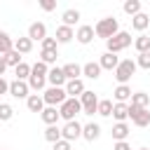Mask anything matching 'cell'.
<instances>
[{
	"label": "cell",
	"instance_id": "1",
	"mask_svg": "<svg viewBox=\"0 0 150 150\" xmlns=\"http://www.w3.org/2000/svg\"><path fill=\"white\" fill-rule=\"evenodd\" d=\"M94 33H96V38L110 40L112 35H117V33H120V23H117V19H115V16H105V19H101V21L94 26Z\"/></svg>",
	"mask_w": 150,
	"mask_h": 150
},
{
	"label": "cell",
	"instance_id": "2",
	"mask_svg": "<svg viewBox=\"0 0 150 150\" xmlns=\"http://www.w3.org/2000/svg\"><path fill=\"white\" fill-rule=\"evenodd\" d=\"M129 45H134V40H131V33H127V30H120L117 35H112L110 40H105V52H110V54H120V52H124Z\"/></svg>",
	"mask_w": 150,
	"mask_h": 150
},
{
	"label": "cell",
	"instance_id": "3",
	"mask_svg": "<svg viewBox=\"0 0 150 150\" xmlns=\"http://www.w3.org/2000/svg\"><path fill=\"white\" fill-rule=\"evenodd\" d=\"M136 61L134 59H122L120 61V66L112 70L115 73V80H117V84H129V80L134 77V73H136Z\"/></svg>",
	"mask_w": 150,
	"mask_h": 150
},
{
	"label": "cell",
	"instance_id": "4",
	"mask_svg": "<svg viewBox=\"0 0 150 150\" xmlns=\"http://www.w3.org/2000/svg\"><path fill=\"white\" fill-rule=\"evenodd\" d=\"M80 112H82V103H80V98H66V101L59 105V115H61L66 122H73Z\"/></svg>",
	"mask_w": 150,
	"mask_h": 150
},
{
	"label": "cell",
	"instance_id": "5",
	"mask_svg": "<svg viewBox=\"0 0 150 150\" xmlns=\"http://www.w3.org/2000/svg\"><path fill=\"white\" fill-rule=\"evenodd\" d=\"M42 98H45V105L59 108V105L68 98V94H66V89H63V87H47V89L42 91Z\"/></svg>",
	"mask_w": 150,
	"mask_h": 150
},
{
	"label": "cell",
	"instance_id": "6",
	"mask_svg": "<svg viewBox=\"0 0 150 150\" xmlns=\"http://www.w3.org/2000/svg\"><path fill=\"white\" fill-rule=\"evenodd\" d=\"M61 138H63V141H68V143H73V141H77V138H82V124H80L77 120L66 122V124L61 127Z\"/></svg>",
	"mask_w": 150,
	"mask_h": 150
},
{
	"label": "cell",
	"instance_id": "7",
	"mask_svg": "<svg viewBox=\"0 0 150 150\" xmlns=\"http://www.w3.org/2000/svg\"><path fill=\"white\" fill-rule=\"evenodd\" d=\"M129 120H131L136 127H148V124H150V110L129 103Z\"/></svg>",
	"mask_w": 150,
	"mask_h": 150
},
{
	"label": "cell",
	"instance_id": "8",
	"mask_svg": "<svg viewBox=\"0 0 150 150\" xmlns=\"http://www.w3.org/2000/svg\"><path fill=\"white\" fill-rule=\"evenodd\" d=\"M98 101H101V98H98L94 91H89V89H87V91L80 96L82 112H84V115H94V112H98Z\"/></svg>",
	"mask_w": 150,
	"mask_h": 150
},
{
	"label": "cell",
	"instance_id": "9",
	"mask_svg": "<svg viewBox=\"0 0 150 150\" xmlns=\"http://www.w3.org/2000/svg\"><path fill=\"white\" fill-rule=\"evenodd\" d=\"M9 96H14V98H28V96H30L28 82H23V80H12V82H9Z\"/></svg>",
	"mask_w": 150,
	"mask_h": 150
},
{
	"label": "cell",
	"instance_id": "10",
	"mask_svg": "<svg viewBox=\"0 0 150 150\" xmlns=\"http://www.w3.org/2000/svg\"><path fill=\"white\" fill-rule=\"evenodd\" d=\"M66 94H68V98H80L84 91H87V87H84V82H82V77L80 80H68L66 82Z\"/></svg>",
	"mask_w": 150,
	"mask_h": 150
},
{
	"label": "cell",
	"instance_id": "11",
	"mask_svg": "<svg viewBox=\"0 0 150 150\" xmlns=\"http://www.w3.org/2000/svg\"><path fill=\"white\" fill-rule=\"evenodd\" d=\"M28 38H30L33 42H35V40L42 42V40L47 38V26H45L42 21H33V23L28 26Z\"/></svg>",
	"mask_w": 150,
	"mask_h": 150
},
{
	"label": "cell",
	"instance_id": "12",
	"mask_svg": "<svg viewBox=\"0 0 150 150\" xmlns=\"http://www.w3.org/2000/svg\"><path fill=\"white\" fill-rule=\"evenodd\" d=\"M120 56L117 54H110V52H103L101 54V59H98V66H101V70H115L117 66H120Z\"/></svg>",
	"mask_w": 150,
	"mask_h": 150
},
{
	"label": "cell",
	"instance_id": "13",
	"mask_svg": "<svg viewBox=\"0 0 150 150\" xmlns=\"http://www.w3.org/2000/svg\"><path fill=\"white\" fill-rule=\"evenodd\" d=\"M47 82H49V87H66V75H63V68H49V73H47Z\"/></svg>",
	"mask_w": 150,
	"mask_h": 150
},
{
	"label": "cell",
	"instance_id": "14",
	"mask_svg": "<svg viewBox=\"0 0 150 150\" xmlns=\"http://www.w3.org/2000/svg\"><path fill=\"white\" fill-rule=\"evenodd\" d=\"M98 136H101V124H96V122H87V124H82V138H84V141L94 143Z\"/></svg>",
	"mask_w": 150,
	"mask_h": 150
},
{
	"label": "cell",
	"instance_id": "15",
	"mask_svg": "<svg viewBox=\"0 0 150 150\" xmlns=\"http://www.w3.org/2000/svg\"><path fill=\"white\" fill-rule=\"evenodd\" d=\"M94 35H96V33H94V26H87V23L75 30V38H77L80 45H89V42L94 40Z\"/></svg>",
	"mask_w": 150,
	"mask_h": 150
},
{
	"label": "cell",
	"instance_id": "16",
	"mask_svg": "<svg viewBox=\"0 0 150 150\" xmlns=\"http://www.w3.org/2000/svg\"><path fill=\"white\" fill-rule=\"evenodd\" d=\"M131 87L129 84H117L115 87V91H112V96H115V103H129L131 101Z\"/></svg>",
	"mask_w": 150,
	"mask_h": 150
},
{
	"label": "cell",
	"instance_id": "17",
	"mask_svg": "<svg viewBox=\"0 0 150 150\" xmlns=\"http://www.w3.org/2000/svg\"><path fill=\"white\" fill-rule=\"evenodd\" d=\"M26 108L30 110V112H42L47 105H45V98H42V94H30L28 98H26Z\"/></svg>",
	"mask_w": 150,
	"mask_h": 150
},
{
	"label": "cell",
	"instance_id": "18",
	"mask_svg": "<svg viewBox=\"0 0 150 150\" xmlns=\"http://www.w3.org/2000/svg\"><path fill=\"white\" fill-rule=\"evenodd\" d=\"M110 134H112V138H115V143H117V141H127V136L131 134V129H129L127 122H115L112 129H110Z\"/></svg>",
	"mask_w": 150,
	"mask_h": 150
},
{
	"label": "cell",
	"instance_id": "19",
	"mask_svg": "<svg viewBox=\"0 0 150 150\" xmlns=\"http://www.w3.org/2000/svg\"><path fill=\"white\" fill-rule=\"evenodd\" d=\"M54 38H56V42H59V45H68V42H70V40L75 38V30L61 23V26L56 28V35H54Z\"/></svg>",
	"mask_w": 150,
	"mask_h": 150
},
{
	"label": "cell",
	"instance_id": "20",
	"mask_svg": "<svg viewBox=\"0 0 150 150\" xmlns=\"http://www.w3.org/2000/svg\"><path fill=\"white\" fill-rule=\"evenodd\" d=\"M14 49V38L7 30H0V56H7Z\"/></svg>",
	"mask_w": 150,
	"mask_h": 150
},
{
	"label": "cell",
	"instance_id": "21",
	"mask_svg": "<svg viewBox=\"0 0 150 150\" xmlns=\"http://www.w3.org/2000/svg\"><path fill=\"white\" fill-rule=\"evenodd\" d=\"M148 26H150V16H148L145 12H141V14H136V16L131 19V28L138 30V33H145Z\"/></svg>",
	"mask_w": 150,
	"mask_h": 150
},
{
	"label": "cell",
	"instance_id": "22",
	"mask_svg": "<svg viewBox=\"0 0 150 150\" xmlns=\"http://www.w3.org/2000/svg\"><path fill=\"white\" fill-rule=\"evenodd\" d=\"M61 68H63L66 80H80V75H82V66L75 63V61H70V63H66V66H61Z\"/></svg>",
	"mask_w": 150,
	"mask_h": 150
},
{
	"label": "cell",
	"instance_id": "23",
	"mask_svg": "<svg viewBox=\"0 0 150 150\" xmlns=\"http://www.w3.org/2000/svg\"><path fill=\"white\" fill-rule=\"evenodd\" d=\"M82 75L89 77V80H98V77H101V66H98V61L84 63V66H82Z\"/></svg>",
	"mask_w": 150,
	"mask_h": 150
},
{
	"label": "cell",
	"instance_id": "24",
	"mask_svg": "<svg viewBox=\"0 0 150 150\" xmlns=\"http://www.w3.org/2000/svg\"><path fill=\"white\" fill-rule=\"evenodd\" d=\"M40 117H42V122H45L47 127H52V124H56V120H59L61 115H59V108H52V105H47V108L40 112Z\"/></svg>",
	"mask_w": 150,
	"mask_h": 150
},
{
	"label": "cell",
	"instance_id": "25",
	"mask_svg": "<svg viewBox=\"0 0 150 150\" xmlns=\"http://www.w3.org/2000/svg\"><path fill=\"white\" fill-rule=\"evenodd\" d=\"M61 21H63V26H68V28H73L77 21H80V9H66L63 14H61Z\"/></svg>",
	"mask_w": 150,
	"mask_h": 150
},
{
	"label": "cell",
	"instance_id": "26",
	"mask_svg": "<svg viewBox=\"0 0 150 150\" xmlns=\"http://www.w3.org/2000/svg\"><path fill=\"white\" fill-rule=\"evenodd\" d=\"M14 49H16V52L23 56V54H28V52L33 49V40H30L28 35H23V38H16V40H14Z\"/></svg>",
	"mask_w": 150,
	"mask_h": 150
},
{
	"label": "cell",
	"instance_id": "27",
	"mask_svg": "<svg viewBox=\"0 0 150 150\" xmlns=\"http://www.w3.org/2000/svg\"><path fill=\"white\" fill-rule=\"evenodd\" d=\"M112 117L117 122H127L129 120V103H115L112 105Z\"/></svg>",
	"mask_w": 150,
	"mask_h": 150
},
{
	"label": "cell",
	"instance_id": "28",
	"mask_svg": "<svg viewBox=\"0 0 150 150\" xmlns=\"http://www.w3.org/2000/svg\"><path fill=\"white\" fill-rule=\"evenodd\" d=\"M134 49H136L138 54H145V52H150V35L141 33V35L134 40Z\"/></svg>",
	"mask_w": 150,
	"mask_h": 150
},
{
	"label": "cell",
	"instance_id": "29",
	"mask_svg": "<svg viewBox=\"0 0 150 150\" xmlns=\"http://www.w3.org/2000/svg\"><path fill=\"white\" fill-rule=\"evenodd\" d=\"M143 5H141V0H127L124 5H122V9H124V14H129L131 19L136 16V14H141L143 9H141Z\"/></svg>",
	"mask_w": 150,
	"mask_h": 150
},
{
	"label": "cell",
	"instance_id": "30",
	"mask_svg": "<svg viewBox=\"0 0 150 150\" xmlns=\"http://www.w3.org/2000/svg\"><path fill=\"white\" fill-rule=\"evenodd\" d=\"M131 105L148 108V105H150V94H145V91H134V94H131Z\"/></svg>",
	"mask_w": 150,
	"mask_h": 150
},
{
	"label": "cell",
	"instance_id": "31",
	"mask_svg": "<svg viewBox=\"0 0 150 150\" xmlns=\"http://www.w3.org/2000/svg\"><path fill=\"white\" fill-rule=\"evenodd\" d=\"M28 87H30V91H42V89L47 87V77L30 75V77H28Z\"/></svg>",
	"mask_w": 150,
	"mask_h": 150
},
{
	"label": "cell",
	"instance_id": "32",
	"mask_svg": "<svg viewBox=\"0 0 150 150\" xmlns=\"http://www.w3.org/2000/svg\"><path fill=\"white\" fill-rule=\"evenodd\" d=\"M45 138H47L52 145H54V143H59V141H61V129H59L56 124L47 127V129H45Z\"/></svg>",
	"mask_w": 150,
	"mask_h": 150
},
{
	"label": "cell",
	"instance_id": "33",
	"mask_svg": "<svg viewBox=\"0 0 150 150\" xmlns=\"http://www.w3.org/2000/svg\"><path fill=\"white\" fill-rule=\"evenodd\" d=\"M56 59H59V52H56V49H42V52H40V61L47 63V66L56 63Z\"/></svg>",
	"mask_w": 150,
	"mask_h": 150
},
{
	"label": "cell",
	"instance_id": "34",
	"mask_svg": "<svg viewBox=\"0 0 150 150\" xmlns=\"http://www.w3.org/2000/svg\"><path fill=\"white\" fill-rule=\"evenodd\" d=\"M14 75H16V80H23V82H28V77H30V66L23 61V63H19L16 68H14Z\"/></svg>",
	"mask_w": 150,
	"mask_h": 150
},
{
	"label": "cell",
	"instance_id": "35",
	"mask_svg": "<svg viewBox=\"0 0 150 150\" xmlns=\"http://www.w3.org/2000/svg\"><path fill=\"white\" fill-rule=\"evenodd\" d=\"M112 105H115V103H112L110 98H101V101H98V115H101V117H110V115H112Z\"/></svg>",
	"mask_w": 150,
	"mask_h": 150
},
{
	"label": "cell",
	"instance_id": "36",
	"mask_svg": "<svg viewBox=\"0 0 150 150\" xmlns=\"http://www.w3.org/2000/svg\"><path fill=\"white\" fill-rule=\"evenodd\" d=\"M47 73H49V66H47V63H42V61H35V63L30 66V75H40V77H47Z\"/></svg>",
	"mask_w": 150,
	"mask_h": 150
},
{
	"label": "cell",
	"instance_id": "37",
	"mask_svg": "<svg viewBox=\"0 0 150 150\" xmlns=\"http://www.w3.org/2000/svg\"><path fill=\"white\" fill-rule=\"evenodd\" d=\"M14 117V108L9 103H0V122H9Z\"/></svg>",
	"mask_w": 150,
	"mask_h": 150
},
{
	"label": "cell",
	"instance_id": "38",
	"mask_svg": "<svg viewBox=\"0 0 150 150\" xmlns=\"http://www.w3.org/2000/svg\"><path fill=\"white\" fill-rule=\"evenodd\" d=\"M5 59H7V66H12V68H16L19 63H23V56H21V54H19L16 49H12V52H9V54H7Z\"/></svg>",
	"mask_w": 150,
	"mask_h": 150
},
{
	"label": "cell",
	"instance_id": "39",
	"mask_svg": "<svg viewBox=\"0 0 150 150\" xmlns=\"http://www.w3.org/2000/svg\"><path fill=\"white\" fill-rule=\"evenodd\" d=\"M136 66H138V68H143V70H150V52L138 54V56H136Z\"/></svg>",
	"mask_w": 150,
	"mask_h": 150
},
{
	"label": "cell",
	"instance_id": "40",
	"mask_svg": "<svg viewBox=\"0 0 150 150\" xmlns=\"http://www.w3.org/2000/svg\"><path fill=\"white\" fill-rule=\"evenodd\" d=\"M59 47V42H56V38H45L42 40V49H56ZM59 52V49H56Z\"/></svg>",
	"mask_w": 150,
	"mask_h": 150
},
{
	"label": "cell",
	"instance_id": "41",
	"mask_svg": "<svg viewBox=\"0 0 150 150\" xmlns=\"http://www.w3.org/2000/svg\"><path fill=\"white\" fill-rule=\"evenodd\" d=\"M40 7H42L45 12H54V9H56V0H42Z\"/></svg>",
	"mask_w": 150,
	"mask_h": 150
},
{
	"label": "cell",
	"instance_id": "42",
	"mask_svg": "<svg viewBox=\"0 0 150 150\" xmlns=\"http://www.w3.org/2000/svg\"><path fill=\"white\" fill-rule=\"evenodd\" d=\"M112 150H131V145H129L127 141H117V143L112 145Z\"/></svg>",
	"mask_w": 150,
	"mask_h": 150
},
{
	"label": "cell",
	"instance_id": "43",
	"mask_svg": "<svg viewBox=\"0 0 150 150\" xmlns=\"http://www.w3.org/2000/svg\"><path fill=\"white\" fill-rule=\"evenodd\" d=\"M54 150H70V143H68V141H63V138H61V141H59V143H54Z\"/></svg>",
	"mask_w": 150,
	"mask_h": 150
},
{
	"label": "cell",
	"instance_id": "44",
	"mask_svg": "<svg viewBox=\"0 0 150 150\" xmlns=\"http://www.w3.org/2000/svg\"><path fill=\"white\" fill-rule=\"evenodd\" d=\"M2 94H9V82L5 80V77H0V96Z\"/></svg>",
	"mask_w": 150,
	"mask_h": 150
},
{
	"label": "cell",
	"instance_id": "45",
	"mask_svg": "<svg viewBox=\"0 0 150 150\" xmlns=\"http://www.w3.org/2000/svg\"><path fill=\"white\" fill-rule=\"evenodd\" d=\"M5 70H7V59H5V56H0V77L5 75Z\"/></svg>",
	"mask_w": 150,
	"mask_h": 150
},
{
	"label": "cell",
	"instance_id": "46",
	"mask_svg": "<svg viewBox=\"0 0 150 150\" xmlns=\"http://www.w3.org/2000/svg\"><path fill=\"white\" fill-rule=\"evenodd\" d=\"M138 150H148V148H138Z\"/></svg>",
	"mask_w": 150,
	"mask_h": 150
},
{
	"label": "cell",
	"instance_id": "47",
	"mask_svg": "<svg viewBox=\"0 0 150 150\" xmlns=\"http://www.w3.org/2000/svg\"><path fill=\"white\" fill-rule=\"evenodd\" d=\"M2 150H7V148H2Z\"/></svg>",
	"mask_w": 150,
	"mask_h": 150
}]
</instances>
